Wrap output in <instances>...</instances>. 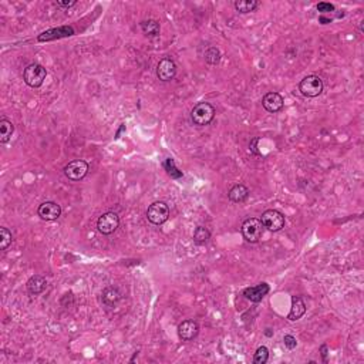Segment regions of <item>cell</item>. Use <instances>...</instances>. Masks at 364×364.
I'll list each match as a JSON object with an SVG mask.
<instances>
[{"label":"cell","instance_id":"cb8c5ba5","mask_svg":"<svg viewBox=\"0 0 364 364\" xmlns=\"http://www.w3.org/2000/svg\"><path fill=\"white\" fill-rule=\"evenodd\" d=\"M205 60H207V63L212 64V66L219 63L220 60L219 50H218L216 47H209V49L207 50V53H205Z\"/></svg>","mask_w":364,"mask_h":364},{"label":"cell","instance_id":"ffe728a7","mask_svg":"<svg viewBox=\"0 0 364 364\" xmlns=\"http://www.w3.org/2000/svg\"><path fill=\"white\" fill-rule=\"evenodd\" d=\"M119 300V293L115 288H107L103 292V301L108 308H113L114 305Z\"/></svg>","mask_w":364,"mask_h":364},{"label":"cell","instance_id":"4fadbf2b","mask_svg":"<svg viewBox=\"0 0 364 364\" xmlns=\"http://www.w3.org/2000/svg\"><path fill=\"white\" fill-rule=\"evenodd\" d=\"M268 293H269V285L268 283H259L257 286L246 288L244 290V296L248 300L253 301V303H259Z\"/></svg>","mask_w":364,"mask_h":364},{"label":"cell","instance_id":"484cf974","mask_svg":"<svg viewBox=\"0 0 364 364\" xmlns=\"http://www.w3.org/2000/svg\"><path fill=\"white\" fill-rule=\"evenodd\" d=\"M317 10L320 13H329L334 10V6L330 5V3H326V2H320V3L317 5Z\"/></svg>","mask_w":364,"mask_h":364},{"label":"cell","instance_id":"52a82bcc","mask_svg":"<svg viewBox=\"0 0 364 364\" xmlns=\"http://www.w3.org/2000/svg\"><path fill=\"white\" fill-rule=\"evenodd\" d=\"M88 172V164L83 159H74L64 167V175L70 181H80Z\"/></svg>","mask_w":364,"mask_h":364},{"label":"cell","instance_id":"d6986e66","mask_svg":"<svg viewBox=\"0 0 364 364\" xmlns=\"http://www.w3.org/2000/svg\"><path fill=\"white\" fill-rule=\"evenodd\" d=\"M233 6L239 13H251L256 10L257 6H259V2H256V0H236L233 3Z\"/></svg>","mask_w":364,"mask_h":364},{"label":"cell","instance_id":"5b68a950","mask_svg":"<svg viewBox=\"0 0 364 364\" xmlns=\"http://www.w3.org/2000/svg\"><path fill=\"white\" fill-rule=\"evenodd\" d=\"M260 222L270 232H279L285 228L286 219H285V215L282 212H279L276 209H268L262 214Z\"/></svg>","mask_w":364,"mask_h":364},{"label":"cell","instance_id":"30bf717a","mask_svg":"<svg viewBox=\"0 0 364 364\" xmlns=\"http://www.w3.org/2000/svg\"><path fill=\"white\" fill-rule=\"evenodd\" d=\"M38 216L43 220H56L62 215V207L56 202H43L37 209Z\"/></svg>","mask_w":364,"mask_h":364},{"label":"cell","instance_id":"603a6c76","mask_svg":"<svg viewBox=\"0 0 364 364\" xmlns=\"http://www.w3.org/2000/svg\"><path fill=\"white\" fill-rule=\"evenodd\" d=\"M12 232H10L7 228H0V249H2V251H6L9 245L12 244Z\"/></svg>","mask_w":364,"mask_h":364},{"label":"cell","instance_id":"277c9868","mask_svg":"<svg viewBox=\"0 0 364 364\" xmlns=\"http://www.w3.org/2000/svg\"><path fill=\"white\" fill-rule=\"evenodd\" d=\"M299 91L309 98L317 97L323 93V82L317 75H308L299 83Z\"/></svg>","mask_w":364,"mask_h":364},{"label":"cell","instance_id":"ac0fdd59","mask_svg":"<svg viewBox=\"0 0 364 364\" xmlns=\"http://www.w3.org/2000/svg\"><path fill=\"white\" fill-rule=\"evenodd\" d=\"M141 30L144 32L145 36H150V37H155L159 34V30H161V26L158 23L157 20H144L141 22Z\"/></svg>","mask_w":364,"mask_h":364},{"label":"cell","instance_id":"e0dca14e","mask_svg":"<svg viewBox=\"0 0 364 364\" xmlns=\"http://www.w3.org/2000/svg\"><path fill=\"white\" fill-rule=\"evenodd\" d=\"M13 132H14V126L6 118L0 119V143L6 144L9 139L12 138Z\"/></svg>","mask_w":364,"mask_h":364},{"label":"cell","instance_id":"d4e9b609","mask_svg":"<svg viewBox=\"0 0 364 364\" xmlns=\"http://www.w3.org/2000/svg\"><path fill=\"white\" fill-rule=\"evenodd\" d=\"M283 343H285V346H286V349L293 350V349H296V346H297V340H296L293 336L286 334V336L283 337Z\"/></svg>","mask_w":364,"mask_h":364},{"label":"cell","instance_id":"9c48e42d","mask_svg":"<svg viewBox=\"0 0 364 364\" xmlns=\"http://www.w3.org/2000/svg\"><path fill=\"white\" fill-rule=\"evenodd\" d=\"M176 75V64L171 58H163L157 66V77L164 83L174 80Z\"/></svg>","mask_w":364,"mask_h":364},{"label":"cell","instance_id":"7402d4cb","mask_svg":"<svg viewBox=\"0 0 364 364\" xmlns=\"http://www.w3.org/2000/svg\"><path fill=\"white\" fill-rule=\"evenodd\" d=\"M268 360H269V350H268V347H265V346L257 347L256 353L253 356V363L265 364L268 363Z\"/></svg>","mask_w":364,"mask_h":364},{"label":"cell","instance_id":"83f0119b","mask_svg":"<svg viewBox=\"0 0 364 364\" xmlns=\"http://www.w3.org/2000/svg\"><path fill=\"white\" fill-rule=\"evenodd\" d=\"M320 353H321V356H323V361H325V363H327V346L326 345L321 346Z\"/></svg>","mask_w":364,"mask_h":364},{"label":"cell","instance_id":"7a4b0ae2","mask_svg":"<svg viewBox=\"0 0 364 364\" xmlns=\"http://www.w3.org/2000/svg\"><path fill=\"white\" fill-rule=\"evenodd\" d=\"M46 75H47V70L44 69L42 64L33 63L29 64L23 71V80L29 87L38 88L46 80Z\"/></svg>","mask_w":364,"mask_h":364},{"label":"cell","instance_id":"2e32d148","mask_svg":"<svg viewBox=\"0 0 364 364\" xmlns=\"http://www.w3.org/2000/svg\"><path fill=\"white\" fill-rule=\"evenodd\" d=\"M248 196H249V189L246 188L245 185H242V184L235 185V187L231 188V191L228 192V198L232 202H235V204L245 202L246 199H248Z\"/></svg>","mask_w":364,"mask_h":364},{"label":"cell","instance_id":"4316f807","mask_svg":"<svg viewBox=\"0 0 364 364\" xmlns=\"http://www.w3.org/2000/svg\"><path fill=\"white\" fill-rule=\"evenodd\" d=\"M75 5V0H70V2H62V0H58L57 2V6L60 7H71Z\"/></svg>","mask_w":364,"mask_h":364},{"label":"cell","instance_id":"3957f363","mask_svg":"<svg viewBox=\"0 0 364 364\" xmlns=\"http://www.w3.org/2000/svg\"><path fill=\"white\" fill-rule=\"evenodd\" d=\"M264 229L265 226L262 225L260 219L257 218H249L244 222L242 225V235L245 238L246 242H251V244H256L259 242L262 236H264Z\"/></svg>","mask_w":364,"mask_h":364},{"label":"cell","instance_id":"6da1fadb","mask_svg":"<svg viewBox=\"0 0 364 364\" xmlns=\"http://www.w3.org/2000/svg\"><path fill=\"white\" fill-rule=\"evenodd\" d=\"M215 118V108L214 106H211L207 101L198 103L192 111H191V121L194 123L195 126L205 127L209 126L212 123V119Z\"/></svg>","mask_w":364,"mask_h":364},{"label":"cell","instance_id":"5bb4252c","mask_svg":"<svg viewBox=\"0 0 364 364\" xmlns=\"http://www.w3.org/2000/svg\"><path fill=\"white\" fill-rule=\"evenodd\" d=\"M26 288H27V292L32 296H38L40 293H43L46 288H47V280L43 276H40V275H34V276H32L27 280Z\"/></svg>","mask_w":364,"mask_h":364},{"label":"cell","instance_id":"44dd1931","mask_svg":"<svg viewBox=\"0 0 364 364\" xmlns=\"http://www.w3.org/2000/svg\"><path fill=\"white\" fill-rule=\"evenodd\" d=\"M209 238H211V233H209V231H208L205 226H198V228L195 229L194 232L195 244H198V245H204V244H207L208 240H209Z\"/></svg>","mask_w":364,"mask_h":364},{"label":"cell","instance_id":"7c38bea8","mask_svg":"<svg viewBox=\"0 0 364 364\" xmlns=\"http://www.w3.org/2000/svg\"><path fill=\"white\" fill-rule=\"evenodd\" d=\"M262 106L269 113H277V111H280L283 108L285 101H283V97L279 93L270 91L268 94H265L264 100H262Z\"/></svg>","mask_w":364,"mask_h":364},{"label":"cell","instance_id":"ba28073f","mask_svg":"<svg viewBox=\"0 0 364 364\" xmlns=\"http://www.w3.org/2000/svg\"><path fill=\"white\" fill-rule=\"evenodd\" d=\"M119 225L118 215L114 212H107V214L101 215L97 220V229L103 235H111L117 231Z\"/></svg>","mask_w":364,"mask_h":364},{"label":"cell","instance_id":"8992f818","mask_svg":"<svg viewBox=\"0 0 364 364\" xmlns=\"http://www.w3.org/2000/svg\"><path fill=\"white\" fill-rule=\"evenodd\" d=\"M147 218L154 225H163L164 222H167L170 218V208L163 201L154 202L152 205L148 207Z\"/></svg>","mask_w":364,"mask_h":364},{"label":"cell","instance_id":"9a60e30c","mask_svg":"<svg viewBox=\"0 0 364 364\" xmlns=\"http://www.w3.org/2000/svg\"><path fill=\"white\" fill-rule=\"evenodd\" d=\"M305 313H306V303L303 301L300 296H293L292 308H290V313L288 316V319L292 321H296L299 320Z\"/></svg>","mask_w":364,"mask_h":364},{"label":"cell","instance_id":"8fae6325","mask_svg":"<svg viewBox=\"0 0 364 364\" xmlns=\"http://www.w3.org/2000/svg\"><path fill=\"white\" fill-rule=\"evenodd\" d=\"M198 333H199V326L195 320H185L178 326V334L182 341L194 340L198 336Z\"/></svg>","mask_w":364,"mask_h":364}]
</instances>
